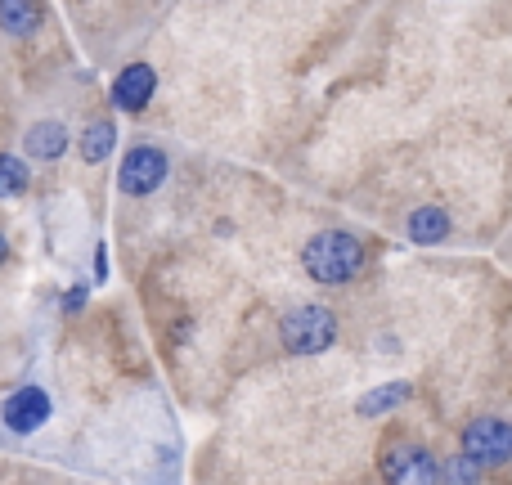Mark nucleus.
<instances>
[{"instance_id": "f257e3e1", "label": "nucleus", "mask_w": 512, "mask_h": 485, "mask_svg": "<svg viewBox=\"0 0 512 485\" xmlns=\"http://www.w3.org/2000/svg\"><path fill=\"white\" fill-rule=\"evenodd\" d=\"M369 265V247L351 230H319L301 243V270L306 279L324 283V288H346L355 283Z\"/></svg>"}, {"instance_id": "f03ea898", "label": "nucleus", "mask_w": 512, "mask_h": 485, "mask_svg": "<svg viewBox=\"0 0 512 485\" xmlns=\"http://www.w3.org/2000/svg\"><path fill=\"white\" fill-rule=\"evenodd\" d=\"M337 337H342L337 315L319 301H301L279 319V342L288 355H324L337 346Z\"/></svg>"}, {"instance_id": "7ed1b4c3", "label": "nucleus", "mask_w": 512, "mask_h": 485, "mask_svg": "<svg viewBox=\"0 0 512 485\" xmlns=\"http://www.w3.org/2000/svg\"><path fill=\"white\" fill-rule=\"evenodd\" d=\"M378 472L387 477L391 485H432L441 481V459L427 450L423 441H387L382 445V459H378Z\"/></svg>"}, {"instance_id": "20e7f679", "label": "nucleus", "mask_w": 512, "mask_h": 485, "mask_svg": "<svg viewBox=\"0 0 512 485\" xmlns=\"http://www.w3.org/2000/svg\"><path fill=\"white\" fill-rule=\"evenodd\" d=\"M459 450H468L472 459H481L486 468H508L512 463V418L477 414L472 423H463Z\"/></svg>"}, {"instance_id": "39448f33", "label": "nucleus", "mask_w": 512, "mask_h": 485, "mask_svg": "<svg viewBox=\"0 0 512 485\" xmlns=\"http://www.w3.org/2000/svg\"><path fill=\"white\" fill-rule=\"evenodd\" d=\"M167 171H171V158L158 144H135V149H126L122 167H117V189L126 198H149L167 185Z\"/></svg>"}, {"instance_id": "423d86ee", "label": "nucleus", "mask_w": 512, "mask_h": 485, "mask_svg": "<svg viewBox=\"0 0 512 485\" xmlns=\"http://www.w3.org/2000/svg\"><path fill=\"white\" fill-rule=\"evenodd\" d=\"M50 414H54V400H50V391L36 387V382H27V387H14L5 396V405H0V423H5L14 436L41 432V427L50 423Z\"/></svg>"}, {"instance_id": "0eeeda50", "label": "nucleus", "mask_w": 512, "mask_h": 485, "mask_svg": "<svg viewBox=\"0 0 512 485\" xmlns=\"http://www.w3.org/2000/svg\"><path fill=\"white\" fill-rule=\"evenodd\" d=\"M108 95H113V108L140 117L144 108L153 104V95H158V72H153V63H126Z\"/></svg>"}, {"instance_id": "6e6552de", "label": "nucleus", "mask_w": 512, "mask_h": 485, "mask_svg": "<svg viewBox=\"0 0 512 485\" xmlns=\"http://www.w3.org/2000/svg\"><path fill=\"white\" fill-rule=\"evenodd\" d=\"M68 144H72V131L63 122H54V117H41V122H32L23 131V153L32 162H59L68 153Z\"/></svg>"}, {"instance_id": "1a4fd4ad", "label": "nucleus", "mask_w": 512, "mask_h": 485, "mask_svg": "<svg viewBox=\"0 0 512 485\" xmlns=\"http://www.w3.org/2000/svg\"><path fill=\"white\" fill-rule=\"evenodd\" d=\"M405 234H409V243H418V247H436V243H445L454 234V221H450V212H445L441 203H423V207L409 212Z\"/></svg>"}, {"instance_id": "9d476101", "label": "nucleus", "mask_w": 512, "mask_h": 485, "mask_svg": "<svg viewBox=\"0 0 512 485\" xmlns=\"http://www.w3.org/2000/svg\"><path fill=\"white\" fill-rule=\"evenodd\" d=\"M45 18L41 0H0V27L5 36H32Z\"/></svg>"}, {"instance_id": "9b49d317", "label": "nucleus", "mask_w": 512, "mask_h": 485, "mask_svg": "<svg viewBox=\"0 0 512 485\" xmlns=\"http://www.w3.org/2000/svg\"><path fill=\"white\" fill-rule=\"evenodd\" d=\"M409 396H414V387H409V382H382V387H373L369 396L355 400V414H360V418H382V414H391V409L405 405Z\"/></svg>"}, {"instance_id": "f8f14e48", "label": "nucleus", "mask_w": 512, "mask_h": 485, "mask_svg": "<svg viewBox=\"0 0 512 485\" xmlns=\"http://www.w3.org/2000/svg\"><path fill=\"white\" fill-rule=\"evenodd\" d=\"M113 144H117V126L108 122V117H95V122L81 131V140H77L81 162H86V167H99V162L113 153Z\"/></svg>"}, {"instance_id": "ddd939ff", "label": "nucleus", "mask_w": 512, "mask_h": 485, "mask_svg": "<svg viewBox=\"0 0 512 485\" xmlns=\"http://www.w3.org/2000/svg\"><path fill=\"white\" fill-rule=\"evenodd\" d=\"M486 463L481 459H472L468 450H459V454H450V459H441V481H459V485H477V481H486Z\"/></svg>"}, {"instance_id": "4468645a", "label": "nucleus", "mask_w": 512, "mask_h": 485, "mask_svg": "<svg viewBox=\"0 0 512 485\" xmlns=\"http://www.w3.org/2000/svg\"><path fill=\"white\" fill-rule=\"evenodd\" d=\"M27 180H32L27 162L14 158V153H0V198H18L27 189Z\"/></svg>"}, {"instance_id": "2eb2a0df", "label": "nucleus", "mask_w": 512, "mask_h": 485, "mask_svg": "<svg viewBox=\"0 0 512 485\" xmlns=\"http://www.w3.org/2000/svg\"><path fill=\"white\" fill-rule=\"evenodd\" d=\"M86 306V288H72L68 297H63V310H81Z\"/></svg>"}, {"instance_id": "dca6fc26", "label": "nucleus", "mask_w": 512, "mask_h": 485, "mask_svg": "<svg viewBox=\"0 0 512 485\" xmlns=\"http://www.w3.org/2000/svg\"><path fill=\"white\" fill-rule=\"evenodd\" d=\"M95 279H99V283L108 279V252H104V247L95 252Z\"/></svg>"}, {"instance_id": "f3484780", "label": "nucleus", "mask_w": 512, "mask_h": 485, "mask_svg": "<svg viewBox=\"0 0 512 485\" xmlns=\"http://www.w3.org/2000/svg\"><path fill=\"white\" fill-rule=\"evenodd\" d=\"M9 261V239H5V230H0V265Z\"/></svg>"}]
</instances>
